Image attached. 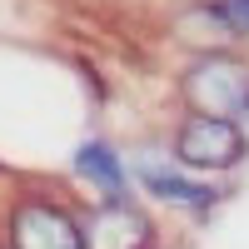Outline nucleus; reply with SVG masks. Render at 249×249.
<instances>
[{
  "label": "nucleus",
  "mask_w": 249,
  "mask_h": 249,
  "mask_svg": "<svg viewBox=\"0 0 249 249\" xmlns=\"http://www.w3.org/2000/svg\"><path fill=\"white\" fill-rule=\"evenodd\" d=\"M175 95L184 115H219V120H249V55L239 50H204L190 55L175 80Z\"/></svg>",
  "instance_id": "f257e3e1"
},
{
  "label": "nucleus",
  "mask_w": 249,
  "mask_h": 249,
  "mask_svg": "<svg viewBox=\"0 0 249 249\" xmlns=\"http://www.w3.org/2000/svg\"><path fill=\"white\" fill-rule=\"evenodd\" d=\"M170 155L195 175H234L249 160V135L239 120H219V115H184L170 135Z\"/></svg>",
  "instance_id": "f03ea898"
},
{
  "label": "nucleus",
  "mask_w": 249,
  "mask_h": 249,
  "mask_svg": "<svg viewBox=\"0 0 249 249\" xmlns=\"http://www.w3.org/2000/svg\"><path fill=\"white\" fill-rule=\"evenodd\" d=\"M130 170H135V190L144 199L164 204V210H179V214H195V219L214 214L219 199H224V190L210 175L184 170L175 155H164V160H130Z\"/></svg>",
  "instance_id": "7ed1b4c3"
},
{
  "label": "nucleus",
  "mask_w": 249,
  "mask_h": 249,
  "mask_svg": "<svg viewBox=\"0 0 249 249\" xmlns=\"http://www.w3.org/2000/svg\"><path fill=\"white\" fill-rule=\"evenodd\" d=\"M5 249H85V219L45 195H20L5 214Z\"/></svg>",
  "instance_id": "20e7f679"
},
{
  "label": "nucleus",
  "mask_w": 249,
  "mask_h": 249,
  "mask_svg": "<svg viewBox=\"0 0 249 249\" xmlns=\"http://www.w3.org/2000/svg\"><path fill=\"white\" fill-rule=\"evenodd\" d=\"M85 249H155L160 230L150 210L130 195V199H95L85 214Z\"/></svg>",
  "instance_id": "39448f33"
},
{
  "label": "nucleus",
  "mask_w": 249,
  "mask_h": 249,
  "mask_svg": "<svg viewBox=\"0 0 249 249\" xmlns=\"http://www.w3.org/2000/svg\"><path fill=\"white\" fill-rule=\"evenodd\" d=\"M70 170L80 184H90L95 199H130V184H135V170H130V160H124L110 140H80L75 144V155H70Z\"/></svg>",
  "instance_id": "423d86ee"
},
{
  "label": "nucleus",
  "mask_w": 249,
  "mask_h": 249,
  "mask_svg": "<svg viewBox=\"0 0 249 249\" xmlns=\"http://www.w3.org/2000/svg\"><path fill=\"white\" fill-rule=\"evenodd\" d=\"M170 30L175 40L190 55H204V50H234L239 40L230 30V20H224L219 10V0H184V5L170 15Z\"/></svg>",
  "instance_id": "0eeeda50"
},
{
  "label": "nucleus",
  "mask_w": 249,
  "mask_h": 249,
  "mask_svg": "<svg viewBox=\"0 0 249 249\" xmlns=\"http://www.w3.org/2000/svg\"><path fill=\"white\" fill-rule=\"evenodd\" d=\"M219 10H224V20H230L234 40L249 45V0H219Z\"/></svg>",
  "instance_id": "6e6552de"
}]
</instances>
